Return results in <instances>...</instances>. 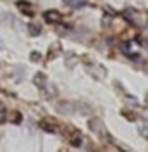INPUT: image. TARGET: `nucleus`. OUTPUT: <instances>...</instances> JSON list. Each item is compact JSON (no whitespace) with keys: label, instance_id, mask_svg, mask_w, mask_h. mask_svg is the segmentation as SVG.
Returning a JSON list of instances; mask_svg holds the SVG:
<instances>
[{"label":"nucleus","instance_id":"f257e3e1","mask_svg":"<svg viewBox=\"0 0 148 152\" xmlns=\"http://www.w3.org/2000/svg\"><path fill=\"white\" fill-rule=\"evenodd\" d=\"M90 128H91L95 133H98V135H100V133H102V135H105L102 121H100V119H96V118H95V119H90Z\"/></svg>","mask_w":148,"mask_h":152},{"label":"nucleus","instance_id":"f03ea898","mask_svg":"<svg viewBox=\"0 0 148 152\" xmlns=\"http://www.w3.org/2000/svg\"><path fill=\"white\" fill-rule=\"evenodd\" d=\"M43 16H45L46 23H59V21H60V14H59L57 10H46Z\"/></svg>","mask_w":148,"mask_h":152},{"label":"nucleus","instance_id":"7ed1b4c3","mask_svg":"<svg viewBox=\"0 0 148 152\" xmlns=\"http://www.w3.org/2000/svg\"><path fill=\"white\" fill-rule=\"evenodd\" d=\"M33 83H35L38 88H45L46 86V76L43 75V73H38V75H35V78H33Z\"/></svg>","mask_w":148,"mask_h":152},{"label":"nucleus","instance_id":"20e7f679","mask_svg":"<svg viewBox=\"0 0 148 152\" xmlns=\"http://www.w3.org/2000/svg\"><path fill=\"white\" fill-rule=\"evenodd\" d=\"M69 142L73 143L74 147H79V145L83 143V137H81V133H79V132H76V130H74V132L71 133V140H69Z\"/></svg>","mask_w":148,"mask_h":152},{"label":"nucleus","instance_id":"39448f33","mask_svg":"<svg viewBox=\"0 0 148 152\" xmlns=\"http://www.w3.org/2000/svg\"><path fill=\"white\" fill-rule=\"evenodd\" d=\"M17 7H19L21 10H22V12H24L26 16H35V14H33V9H31V4H26L24 0L17 2Z\"/></svg>","mask_w":148,"mask_h":152},{"label":"nucleus","instance_id":"423d86ee","mask_svg":"<svg viewBox=\"0 0 148 152\" xmlns=\"http://www.w3.org/2000/svg\"><path fill=\"white\" fill-rule=\"evenodd\" d=\"M57 111H60L62 114H71L73 113V107L69 102H60V104H57Z\"/></svg>","mask_w":148,"mask_h":152},{"label":"nucleus","instance_id":"0eeeda50","mask_svg":"<svg viewBox=\"0 0 148 152\" xmlns=\"http://www.w3.org/2000/svg\"><path fill=\"white\" fill-rule=\"evenodd\" d=\"M28 29H29V33H31L33 37H38V35L41 33V29H40V26H38V24H29Z\"/></svg>","mask_w":148,"mask_h":152},{"label":"nucleus","instance_id":"6e6552de","mask_svg":"<svg viewBox=\"0 0 148 152\" xmlns=\"http://www.w3.org/2000/svg\"><path fill=\"white\" fill-rule=\"evenodd\" d=\"M41 128H43V130H46V132H50V133H55L57 132V128H52V124L46 123V121H43V123H41Z\"/></svg>","mask_w":148,"mask_h":152},{"label":"nucleus","instance_id":"1a4fd4ad","mask_svg":"<svg viewBox=\"0 0 148 152\" xmlns=\"http://www.w3.org/2000/svg\"><path fill=\"white\" fill-rule=\"evenodd\" d=\"M31 61L38 62V61H40V54H38V52H33V54H31Z\"/></svg>","mask_w":148,"mask_h":152},{"label":"nucleus","instance_id":"9d476101","mask_svg":"<svg viewBox=\"0 0 148 152\" xmlns=\"http://www.w3.org/2000/svg\"><path fill=\"white\" fill-rule=\"evenodd\" d=\"M139 132H143V137L147 138V128H145V124H143V128H139Z\"/></svg>","mask_w":148,"mask_h":152},{"label":"nucleus","instance_id":"9b49d317","mask_svg":"<svg viewBox=\"0 0 148 152\" xmlns=\"http://www.w3.org/2000/svg\"><path fill=\"white\" fill-rule=\"evenodd\" d=\"M65 4H69V5H71V4H73V0H65Z\"/></svg>","mask_w":148,"mask_h":152},{"label":"nucleus","instance_id":"f8f14e48","mask_svg":"<svg viewBox=\"0 0 148 152\" xmlns=\"http://www.w3.org/2000/svg\"><path fill=\"white\" fill-rule=\"evenodd\" d=\"M2 43H4V42H2V38H0V48L4 47V45H2Z\"/></svg>","mask_w":148,"mask_h":152}]
</instances>
